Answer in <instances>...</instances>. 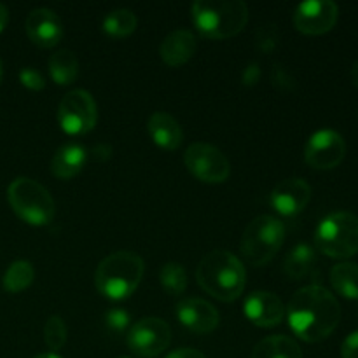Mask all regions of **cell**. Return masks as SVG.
<instances>
[{"label":"cell","instance_id":"1","mask_svg":"<svg viewBox=\"0 0 358 358\" xmlns=\"http://www.w3.org/2000/svg\"><path fill=\"white\" fill-rule=\"evenodd\" d=\"M285 310L292 332L306 343L327 339L341 320L338 299L322 285H308L297 290Z\"/></svg>","mask_w":358,"mask_h":358},{"label":"cell","instance_id":"2","mask_svg":"<svg viewBox=\"0 0 358 358\" xmlns=\"http://www.w3.org/2000/svg\"><path fill=\"white\" fill-rule=\"evenodd\" d=\"M199 287L215 299L231 303L243 294L247 271L240 259L227 250H213L201 259L196 269Z\"/></svg>","mask_w":358,"mask_h":358},{"label":"cell","instance_id":"3","mask_svg":"<svg viewBox=\"0 0 358 358\" xmlns=\"http://www.w3.org/2000/svg\"><path fill=\"white\" fill-rule=\"evenodd\" d=\"M194 27L206 38H229L248 23L243 0H196L191 7Z\"/></svg>","mask_w":358,"mask_h":358},{"label":"cell","instance_id":"4","mask_svg":"<svg viewBox=\"0 0 358 358\" xmlns=\"http://www.w3.org/2000/svg\"><path fill=\"white\" fill-rule=\"evenodd\" d=\"M145 266L140 255L129 250H119L107 255L98 264L94 285L108 299H126L131 296L143 278Z\"/></svg>","mask_w":358,"mask_h":358},{"label":"cell","instance_id":"5","mask_svg":"<svg viewBox=\"0 0 358 358\" xmlns=\"http://www.w3.org/2000/svg\"><path fill=\"white\" fill-rule=\"evenodd\" d=\"M7 199L14 213L31 226H48L55 217V199L34 178H14L7 187Z\"/></svg>","mask_w":358,"mask_h":358},{"label":"cell","instance_id":"6","mask_svg":"<svg viewBox=\"0 0 358 358\" xmlns=\"http://www.w3.org/2000/svg\"><path fill=\"white\" fill-rule=\"evenodd\" d=\"M285 241V226L273 215H259L243 231L240 250L250 266H266Z\"/></svg>","mask_w":358,"mask_h":358},{"label":"cell","instance_id":"7","mask_svg":"<svg viewBox=\"0 0 358 358\" xmlns=\"http://www.w3.org/2000/svg\"><path fill=\"white\" fill-rule=\"evenodd\" d=\"M315 245L327 257H353L358 252V217L352 212H334L322 219L315 231Z\"/></svg>","mask_w":358,"mask_h":358},{"label":"cell","instance_id":"8","mask_svg":"<svg viewBox=\"0 0 358 358\" xmlns=\"http://www.w3.org/2000/svg\"><path fill=\"white\" fill-rule=\"evenodd\" d=\"M98 110L93 94L86 90H72L62 98L58 107L59 126L69 135H84L96 124Z\"/></svg>","mask_w":358,"mask_h":358},{"label":"cell","instance_id":"9","mask_svg":"<svg viewBox=\"0 0 358 358\" xmlns=\"http://www.w3.org/2000/svg\"><path fill=\"white\" fill-rule=\"evenodd\" d=\"M184 161L187 170L206 184H222L231 173V164L226 154L205 142L191 143L185 150Z\"/></svg>","mask_w":358,"mask_h":358},{"label":"cell","instance_id":"10","mask_svg":"<svg viewBox=\"0 0 358 358\" xmlns=\"http://www.w3.org/2000/svg\"><path fill=\"white\" fill-rule=\"evenodd\" d=\"M129 350L135 355L154 358L164 352L171 343V329L157 317H147L133 324L128 331Z\"/></svg>","mask_w":358,"mask_h":358},{"label":"cell","instance_id":"11","mask_svg":"<svg viewBox=\"0 0 358 358\" xmlns=\"http://www.w3.org/2000/svg\"><path fill=\"white\" fill-rule=\"evenodd\" d=\"M345 138L334 129L313 133L304 147V161L315 170H332L345 159Z\"/></svg>","mask_w":358,"mask_h":358},{"label":"cell","instance_id":"12","mask_svg":"<svg viewBox=\"0 0 358 358\" xmlns=\"http://www.w3.org/2000/svg\"><path fill=\"white\" fill-rule=\"evenodd\" d=\"M339 9L332 0H308L301 2L294 10V24L301 34H327L338 23Z\"/></svg>","mask_w":358,"mask_h":358},{"label":"cell","instance_id":"13","mask_svg":"<svg viewBox=\"0 0 358 358\" xmlns=\"http://www.w3.org/2000/svg\"><path fill=\"white\" fill-rule=\"evenodd\" d=\"M245 317L257 327H275L285 318V306L276 294L268 290L252 292L243 304Z\"/></svg>","mask_w":358,"mask_h":358},{"label":"cell","instance_id":"14","mask_svg":"<svg viewBox=\"0 0 358 358\" xmlns=\"http://www.w3.org/2000/svg\"><path fill=\"white\" fill-rule=\"evenodd\" d=\"M177 318L184 327L194 334H208V332L215 331L219 325V311L212 303L205 299H182L175 308Z\"/></svg>","mask_w":358,"mask_h":358},{"label":"cell","instance_id":"15","mask_svg":"<svg viewBox=\"0 0 358 358\" xmlns=\"http://www.w3.org/2000/svg\"><path fill=\"white\" fill-rule=\"evenodd\" d=\"M24 30L28 37L38 48H55L63 38V24L58 14L45 7L34 9L27 16L24 21Z\"/></svg>","mask_w":358,"mask_h":358},{"label":"cell","instance_id":"16","mask_svg":"<svg viewBox=\"0 0 358 358\" xmlns=\"http://www.w3.org/2000/svg\"><path fill=\"white\" fill-rule=\"evenodd\" d=\"M271 206L285 217L303 212L311 199V187L304 178H287L271 191Z\"/></svg>","mask_w":358,"mask_h":358},{"label":"cell","instance_id":"17","mask_svg":"<svg viewBox=\"0 0 358 358\" xmlns=\"http://www.w3.org/2000/svg\"><path fill=\"white\" fill-rule=\"evenodd\" d=\"M196 52V37L187 28H177L164 37L159 45V55L166 65L180 66L187 63Z\"/></svg>","mask_w":358,"mask_h":358},{"label":"cell","instance_id":"18","mask_svg":"<svg viewBox=\"0 0 358 358\" xmlns=\"http://www.w3.org/2000/svg\"><path fill=\"white\" fill-rule=\"evenodd\" d=\"M147 129H149V135L152 136L154 143L164 150L178 149L184 140L182 126L168 112H154L147 122Z\"/></svg>","mask_w":358,"mask_h":358},{"label":"cell","instance_id":"19","mask_svg":"<svg viewBox=\"0 0 358 358\" xmlns=\"http://www.w3.org/2000/svg\"><path fill=\"white\" fill-rule=\"evenodd\" d=\"M87 161V150L79 143H65L56 150L51 159V173L55 177L73 178L83 171L84 164Z\"/></svg>","mask_w":358,"mask_h":358},{"label":"cell","instance_id":"20","mask_svg":"<svg viewBox=\"0 0 358 358\" xmlns=\"http://www.w3.org/2000/svg\"><path fill=\"white\" fill-rule=\"evenodd\" d=\"M252 358H303V350L289 336H269L255 345Z\"/></svg>","mask_w":358,"mask_h":358},{"label":"cell","instance_id":"21","mask_svg":"<svg viewBox=\"0 0 358 358\" xmlns=\"http://www.w3.org/2000/svg\"><path fill=\"white\" fill-rule=\"evenodd\" d=\"M317 264V252L306 243H299L287 254L283 261V271L290 280L297 282L310 275Z\"/></svg>","mask_w":358,"mask_h":358},{"label":"cell","instance_id":"22","mask_svg":"<svg viewBox=\"0 0 358 358\" xmlns=\"http://www.w3.org/2000/svg\"><path fill=\"white\" fill-rule=\"evenodd\" d=\"M48 66L52 80L59 86L72 84L79 76V59H77L76 52L70 49H59V51L52 52Z\"/></svg>","mask_w":358,"mask_h":358},{"label":"cell","instance_id":"23","mask_svg":"<svg viewBox=\"0 0 358 358\" xmlns=\"http://www.w3.org/2000/svg\"><path fill=\"white\" fill-rule=\"evenodd\" d=\"M331 283L339 296L358 299V266L353 262H339L331 269Z\"/></svg>","mask_w":358,"mask_h":358},{"label":"cell","instance_id":"24","mask_svg":"<svg viewBox=\"0 0 358 358\" xmlns=\"http://www.w3.org/2000/svg\"><path fill=\"white\" fill-rule=\"evenodd\" d=\"M136 24H138V17L133 10L115 9L103 17L101 28L110 37H126L136 30Z\"/></svg>","mask_w":358,"mask_h":358},{"label":"cell","instance_id":"25","mask_svg":"<svg viewBox=\"0 0 358 358\" xmlns=\"http://www.w3.org/2000/svg\"><path fill=\"white\" fill-rule=\"evenodd\" d=\"M35 278L34 266L28 261H14L3 275V289L10 294H17L28 289Z\"/></svg>","mask_w":358,"mask_h":358},{"label":"cell","instance_id":"26","mask_svg":"<svg viewBox=\"0 0 358 358\" xmlns=\"http://www.w3.org/2000/svg\"><path fill=\"white\" fill-rule=\"evenodd\" d=\"M161 287L170 296H182L187 289V271L178 262H166L159 271Z\"/></svg>","mask_w":358,"mask_h":358},{"label":"cell","instance_id":"27","mask_svg":"<svg viewBox=\"0 0 358 358\" xmlns=\"http://www.w3.org/2000/svg\"><path fill=\"white\" fill-rule=\"evenodd\" d=\"M44 341L48 348L52 352H58L66 343V325L62 317H49L44 325Z\"/></svg>","mask_w":358,"mask_h":358},{"label":"cell","instance_id":"28","mask_svg":"<svg viewBox=\"0 0 358 358\" xmlns=\"http://www.w3.org/2000/svg\"><path fill=\"white\" fill-rule=\"evenodd\" d=\"M280 44V28L278 24L268 23L264 27H261L255 34V45H257L259 51L266 52V55H271Z\"/></svg>","mask_w":358,"mask_h":358},{"label":"cell","instance_id":"29","mask_svg":"<svg viewBox=\"0 0 358 358\" xmlns=\"http://www.w3.org/2000/svg\"><path fill=\"white\" fill-rule=\"evenodd\" d=\"M105 325L110 332L114 334H121V332H126L131 325V317L126 310L122 308H112L105 313Z\"/></svg>","mask_w":358,"mask_h":358},{"label":"cell","instance_id":"30","mask_svg":"<svg viewBox=\"0 0 358 358\" xmlns=\"http://www.w3.org/2000/svg\"><path fill=\"white\" fill-rule=\"evenodd\" d=\"M271 83L276 90L280 91H294L296 90V79H294L292 72L287 69L282 63H276L273 65L271 70Z\"/></svg>","mask_w":358,"mask_h":358},{"label":"cell","instance_id":"31","mask_svg":"<svg viewBox=\"0 0 358 358\" xmlns=\"http://www.w3.org/2000/svg\"><path fill=\"white\" fill-rule=\"evenodd\" d=\"M20 80L24 87L31 91H42L45 87L44 76L31 66H24L20 70Z\"/></svg>","mask_w":358,"mask_h":358},{"label":"cell","instance_id":"32","mask_svg":"<svg viewBox=\"0 0 358 358\" xmlns=\"http://www.w3.org/2000/svg\"><path fill=\"white\" fill-rule=\"evenodd\" d=\"M261 76H262V72H261V66H259V63H248V65L245 66L243 73H241V83H243V86L252 87L259 83Z\"/></svg>","mask_w":358,"mask_h":358},{"label":"cell","instance_id":"33","mask_svg":"<svg viewBox=\"0 0 358 358\" xmlns=\"http://www.w3.org/2000/svg\"><path fill=\"white\" fill-rule=\"evenodd\" d=\"M343 358H358V331H353L341 345Z\"/></svg>","mask_w":358,"mask_h":358},{"label":"cell","instance_id":"34","mask_svg":"<svg viewBox=\"0 0 358 358\" xmlns=\"http://www.w3.org/2000/svg\"><path fill=\"white\" fill-rule=\"evenodd\" d=\"M164 358H206V357L194 348H180V350H175V352H171L170 355L164 357Z\"/></svg>","mask_w":358,"mask_h":358},{"label":"cell","instance_id":"35","mask_svg":"<svg viewBox=\"0 0 358 358\" xmlns=\"http://www.w3.org/2000/svg\"><path fill=\"white\" fill-rule=\"evenodd\" d=\"M110 152L112 149L107 145V143H100V145H96L93 149V157L96 161H107L108 157H110Z\"/></svg>","mask_w":358,"mask_h":358},{"label":"cell","instance_id":"36","mask_svg":"<svg viewBox=\"0 0 358 358\" xmlns=\"http://www.w3.org/2000/svg\"><path fill=\"white\" fill-rule=\"evenodd\" d=\"M7 21H9V10H7V7L0 2V34H2L3 28L7 27Z\"/></svg>","mask_w":358,"mask_h":358},{"label":"cell","instance_id":"37","mask_svg":"<svg viewBox=\"0 0 358 358\" xmlns=\"http://www.w3.org/2000/svg\"><path fill=\"white\" fill-rule=\"evenodd\" d=\"M352 83L358 87V62L352 66Z\"/></svg>","mask_w":358,"mask_h":358},{"label":"cell","instance_id":"38","mask_svg":"<svg viewBox=\"0 0 358 358\" xmlns=\"http://www.w3.org/2000/svg\"><path fill=\"white\" fill-rule=\"evenodd\" d=\"M34 358H62V357L56 355V353H42V355H37Z\"/></svg>","mask_w":358,"mask_h":358},{"label":"cell","instance_id":"39","mask_svg":"<svg viewBox=\"0 0 358 358\" xmlns=\"http://www.w3.org/2000/svg\"><path fill=\"white\" fill-rule=\"evenodd\" d=\"M2 76H3V70H2V62H0V83H2Z\"/></svg>","mask_w":358,"mask_h":358},{"label":"cell","instance_id":"40","mask_svg":"<svg viewBox=\"0 0 358 358\" xmlns=\"http://www.w3.org/2000/svg\"><path fill=\"white\" fill-rule=\"evenodd\" d=\"M117 358H133V357H117Z\"/></svg>","mask_w":358,"mask_h":358}]
</instances>
